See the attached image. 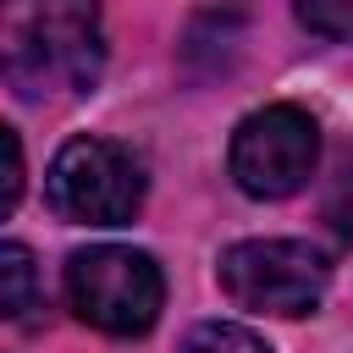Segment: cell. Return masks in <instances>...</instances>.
I'll list each match as a JSON object with an SVG mask.
<instances>
[{
    "instance_id": "cell-1",
    "label": "cell",
    "mask_w": 353,
    "mask_h": 353,
    "mask_svg": "<svg viewBox=\"0 0 353 353\" xmlns=\"http://www.w3.org/2000/svg\"><path fill=\"white\" fill-rule=\"evenodd\" d=\"M105 66L99 0H0V72L11 94H83Z\"/></svg>"
},
{
    "instance_id": "cell-7",
    "label": "cell",
    "mask_w": 353,
    "mask_h": 353,
    "mask_svg": "<svg viewBox=\"0 0 353 353\" xmlns=\"http://www.w3.org/2000/svg\"><path fill=\"white\" fill-rule=\"evenodd\" d=\"M182 353H270L248 325H226V320H210L199 331H188Z\"/></svg>"
},
{
    "instance_id": "cell-3",
    "label": "cell",
    "mask_w": 353,
    "mask_h": 353,
    "mask_svg": "<svg viewBox=\"0 0 353 353\" xmlns=\"http://www.w3.org/2000/svg\"><path fill=\"white\" fill-rule=\"evenodd\" d=\"M44 199L61 221L77 226H121L143 204V165L132 149L110 138H72L44 176Z\"/></svg>"
},
{
    "instance_id": "cell-6",
    "label": "cell",
    "mask_w": 353,
    "mask_h": 353,
    "mask_svg": "<svg viewBox=\"0 0 353 353\" xmlns=\"http://www.w3.org/2000/svg\"><path fill=\"white\" fill-rule=\"evenodd\" d=\"M39 303V276H33V254L22 243L0 248V309L11 320H28V309Z\"/></svg>"
},
{
    "instance_id": "cell-4",
    "label": "cell",
    "mask_w": 353,
    "mask_h": 353,
    "mask_svg": "<svg viewBox=\"0 0 353 353\" xmlns=\"http://www.w3.org/2000/svg\"><path fill=\"white\" fill-rule=\"evenodd\" d=\"M331 265L298 237H248L221 254V287L259 314H309L325 298Z\"/></svg>"
},
{
    "instance_id": "cell-5",
    "label": "cell",
    "mask_w": 353,
    "mask_h": 353,
    "mask_svg": "<svg viewBox=\"0 0 353 353\" xmlns=\"http://www.w3.org/2000/svg\"><path fill=\"white\" fill-rule=\"evenodd\" d=\"M314 154H320L314 116L298 110V105H265V110L237 121L226 165H232V182L248 199H287L309 182Z\"/></svg>"
},
{
    "instance_id": "cell-2",
    "label": "cell",
    "mask_w": 353,
    "mask_h": 353,
    "mask_svg": "<svg viewBox=\"0 0 353 353\" xmlns=\"http://www.w3.org/2000/svg\"><path fill=\"white\" fill-rule=\"evenodd\" d=\"M66 303L77 309L83 325H94L105 336H143L160 320L165 281L143 248L99 243V248H77L66 259Z\"/></svg>"
},
{
    "instance_id": "cell-9",
    "label": "cell",
    "mask_w": 353,
    "mask_h": 353,
    "mask_svg": "<svg viewBox=\"0 0 353 353\" xmlns=\"http://www.w3.org/2000/svg\"><path fill=\"white\" fill-rule=\"evenodd\" d=\"M0 143H6V188H0V210H17V199H22V138H17V127H0Z\"/></svg>"
},
{
    "instance_id": "cell-8",
    "label": "cell",
    "mask_w": 353,
    "mask_h": 353,
    "mask_svg": "<svg viewBox=\"0 0 353 353\" xmlns=\"http://www.w3.org/2000/svg\"><path fill=\"white\" fill-rule=\"evenodd\" d=\"M292 11L320 39H353V0H292Z\"/></svg>"
}]
</instances>
